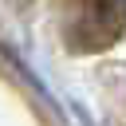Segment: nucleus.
<instances>
[{
    "mask_svg": "<svg viewBox=\"0 0 126 126\" xmlns=\"http://www.w3.org/2000/svg\"><path fill=\"white\" fill-rule=\"evenodd\" d=\"M63 43L75 51H102L122 35L126 0H55Z\"/></svg>",
    "mask_w": 126,
    "mask_h": 126,
    "instance_id": "nucleus-1",
    "label": "nucleus"
}]
</instances>
